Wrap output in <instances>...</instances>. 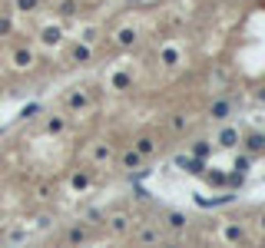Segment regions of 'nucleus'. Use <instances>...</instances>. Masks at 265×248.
<instances>
[{"label": "nucleus", "instance_id": "f257e3e1", "mask_svg": "<svg viewBox=\"0 0 265 248\" xmlns=\"http://www.w3.org/2000/svg\"><path fill=\"white\" fill-rule=\"evenodd\" d=\"M63 109L70 112V116H83V112H90V109H93V96H90V89L73 86L63 96Z\"/></svg>", "mask_w": 265, "mask_h": 248}, {"label": "nucleus", "instance_id": "f03ea898", "mask_svg": "<svg viewBox=\"0 0 265 248\" xmlns=\"http://www.w3.org/2000/svg\"><path fill=\"white\" fill-rule=\"evenodd\" d=\"M159 146H163V143H159V136H156V132H139V136L132 139V149H136V152L143 155V162H149L152 155L159 152Z\"/></svg>", "mask_w": 265, "mask_h": 248}, {"label": "nucleus", "instance_id": "7ed1b4c3", "mask_svg": "<svg viewBox=\"0 0 265 248\" xmlns=\"http://www.w3.org/2000/svg\"><path fill=\"white\" fill-rule=\"evenodd\" d=\"M113 159H116V149H113V143L100 139V143H93V146H90V162H93V166H109Z\"/></svg>", "mask_w": 265, "mask_h": 248}, {"label": "nucleus", "instance_id": "20e7f679", "mask_svg": "<svg viewBox=\"0 0 265 248\" xmlns=\"http://www.w3.org/2000/svg\"><path fill=\"white\" fill-rule=\"evenodd\" d=\"M172 162H176V169H183V172H189V175H206V169H209V162H202L189 152H179Z\"/></svg>", "mask_w": 265, "mask_h": 248}, {"label": "nucleus", "instance_id": "39448f33", "mask_svg": "<svg viewBox=\"0 0 265 248\" xmlns=\"http://www.w3.org/2000/svg\"><path fill=\"white\" fill-rule=\"evenodd\" d=\"M63 242H67V248H80V245H86V242H90V225H86V222H73V225L67 229Z\"/></svg>", "mask_w": 265, "mask_h": 248}, {"label": "nucleus", "instance_id": "423d86ee", "mask_svg": "<svg viewBox=\"0 0 265 248\" xmlns=\"http://www.w3.org/2000/svg\"><path fill=\"white\" fill-rule=\"evenodd\" d=\"M93 60V47L80 43V40H73V43L67 47V63H73V66H83V63Z\"/></svg>", "mask_w": 265, "mask_h": 248}, {"label": "nucleus", "instance_id": "0eeeda50", "mask_svg": "<svg viewBox=\"0 0 265 248\" xmlns=\"http://www.w3.org/2000/svg\"><path fill=\"white\" fill-rule=\"evenodd\" d=\"M229 116H232V99H229V96H215L212 103H209V119H212V123H226Z\"/></svg>", "mask_w": 265, "mask_h": 248}, {"label": "nucleus", "instance_id": "6e6552de", "mask_svg": "<svg viewBox=\"0 0 265 248\" xmlns=\"http://www.w3.org/2000/svg\"><path fill=\"white\" fill-rule=\"evenodd\" d=\"M129 229H132L129 212H113V215L106 218V232H109V235H126Z\"/></svg>", "mask_w": 265, "mask_h": 248}, {"label": "nucleus", "instance_id": "1a4fd4ad", "mask_svg": "<svg viewBox=\"0 0 265 248\" xmlns=\"http://www.w3.org/2000/svg\"><path fill=\"white\" fill-rule=\"evenodd\" d=\"M33 63H37V53H33L30 47H17V50L10 53V66H13V70H30Z\"/></svg>", "mask_w": 265, "mask_h": 248}, {"label": "nucleus", "instance_id": "9d476101", "mask_svg": "<svg viewBox=\"0 0 265 248\" xmlns=\"http://www.w3.org/2000/svg\"><path fill=\"white\" fill-rule=\"evenodd\" d=\"M116 162H120V169H123V172H139V169H143V155H139L136 152V149H123V152H120V159H116Z\"/></svg>", "mask_w": 265, "mask_h": 248}, {"label": "nucleus", "instance_id": "9b49d317", "mask_svg": "<svg viewBox=\"0 0 265 248\" xmlns=\"http://www.w3.org/2000/svg\"><path fill=\"white\" fill-rule=\"evenodd\" d=\"M136 40H139L136 27H120L116 37H113V43H116V50H132V47H136Z\"/></svg>", "mask_w": 265, "mask_h": 248}, {"label": "nucleus", "instance_id": "f8f14e48", "mask_svg": "<svg viewBox=\"0 0 265 248\" xmlns=\"http://www.w3.org/2000/svg\"><path fill=\"white\" fill-rule=\"evenodd\" d=\"M90 186H93V169H76V172H70V189H73V192H86Z\"/></svg>", "mask_w": 265, "mask_h": 248}, {"label": "nucleus", "instance_id": "ddd939ff", "mask_svg": "<svg viewBox=\"0 0 265 248\" xmlns=\"http://www.w3.org/2000/svg\"><path fill=\"white\" fill-rule=\"evenodd\" d=\"M159 63H163L166 70H176L179 63H183V50L172 47V43H166L163 50H159Z\"/></svg>", "mask_w": 265, "mask_h": 248}, {"label": "nucleus", "instance_id": "4468645a", "mask_svg": "<svg viewBox=\"0 0 265 248\" xmlns=\"http://www.w3.org/2000/svg\"><path fill=\"white\" fill-rule=\"evenodd\" d=\"M136 242L143 245V248H149V245H156L159 242V225H152V222H146V225H139L136 229Z\"/></svg>", "mask_w": 265, "mask_h": 248}, {"label": "nucleus", "instance_id": "2eb2a0df", "mask_svg": "<svg viewBox=\"0 0 265 248\" xmlns=\"http://www.w3.org/2000/svg\"><path fill=\"white\" fill-rule=\"evenodd\" d=\"M239 146H246V152L255 159V155L265 152V136H262V132H249L246 139H239Z\"/></svg>", "mask_w": 265, "mask_h": 248}, {"label": "nucleus", "instance_id": "dca6fc26", "mask_svg": "<svg viewBox=\"0 0 265 248\" xmlns=\"http://www.w3.org/2000/svg\"><path fill=\"white\" fill-rule=\"evenodd\" d=\"M40 43L43 47H60L63 43V30H60L57 24H47L43 30H40Z\"/></svg>", "mask_w": 265, "mask_h": 248}, {"label": "nucleus", "instance_id": "f3484780", "mask_svg": "<svg viewBox=\"0 0 265 248\" xmlns=\"http://www.w3.org/2000/svg\"><path fill=\"white\" fill-rule=\"evenodd\" d=\"M222 238H226L229 245H242L246 242V229H242L239 222H226L222 225Z\"/></svg>", "mask_w": 265, "mask_h": 248}, {"label": "nucleus", "instance_id": "a211bd4d", "mask_svg": "<svg viewBox=\"0 0 265 248\" xmlns=\"http://www.w3.org/2000/svg\"><path fill=\"white\" fill-rule=\"evenodd\" d=\"M239 129H235V126H222V132H219V136H215V143H219L222 149H235V146H239Z\"/></svg>", "mask_w": 265, "mask_h": 248}, {"label": "nucleus", "instance_id": "6ab92c4d", "mask_svg": "<svg viewBox=\"0 0 265 248\" xmlns=\"http://www.w3.org/2000/svg\"><path fill=\"white\" fill-rule=\"evenodd\" d=\"M186 225H189V218H186L183 212H166V229H169V232L183 235V232H186Z\"/></svg>", "mask_w": 265, "mask_h": 248}, {"label": "nucleus", "instance_id": "aec40b11", "mask_svg": "<svg viewBox=\"0 0 265 248\" xmlns=\"http://www.w3.org/2000/svg\"><path fill=\"white\" fill-rule=\"evenodd\" d=\"M232 192H222V195H212V198H206V195H196V205L199 209H215V205H229L232 202Z\"/></svg>", "mask_w": 265, "mask_h": 248}, {"label": "nucleus", "instance_id": "412c9836", "mask_svg": "<svg viewBox=\"0 0 265 248\" xmlns=\"http://www.w3.org/2000/svg\"><path fill=\"white\" fill-rule=\"evenodd\" d=\"M43 129L50 132V136H63V132H67V116H60V112H53V116H47Z\"/></svg>", "mask_w": 265, "mask_h": 248}, {"label": "nucleus", "instance_id": "4be33fe9", "mask_svg": "<svg viewBox=\"0 0 265 248\" xmlns=\"http://www.w3.org/2000/svg\"><path fill=\"white\" fill-rule=\"evenodd\" d=\"M53 10H57L60 17H76V13H80V0H57Z\"/></svg>", "mask_w": 265, "mask_h": 248}, {"label": "nucleus", "instance_id": "5701e85b", "mask_svg": "<svg viewBox=\"0 0 265 248\" xmlns=\"http://www.w3.org/2000/svg\"><path fill=\"white\" fill-rule=\"evenodd\" d=\"M189 155H196V159L206 162L209 155H212V143H209V139H196V143L189 146Z\"/></svg>", "mask_w": 265, "mask_h": 248}, {"label": "nucleus", "instance_id": "b1692460", "mask_svg": "<svg viewBox=\"0 0 265 248\" xmlns=\"http://www.w3.org/2000/svg\"><path fill=\"white\" fill-rule=\"evenodd\" d=\"M202 179H206L209 186H215V189H229V172H222V169H212V172H206Z\"/></svg>", "mask_w": 265, "mask_h": 248}, {"label": "nucleus", "instance_id": "393cba45", "mask_svg": "<svg viewBox=\"0 0 265 248\" xmlns=\"http://www.w3.org/2000/svg\"><path fill=\"white\" fill-rule=\"evenodd\" d=\"M37 198H43V202H50V198H57V186H53L50 179L37 182Z\"/></svg>", "mask_w": 265, "mask_h": 248}, {"label": "nucleus", "instance_id": "a878e982", "mask_svg": "<svg viewBox=\"0 0 265 248\" xmlns=\"http://www.w3.org/2000/svg\"><path fill=\"white\" fill-rule=\"evenodd\" d=\"M109 86H113V89H129V86H132V76L126 73V70H120V73H113Z\"/></svg>", "mask_w": 265, "mask_h": 248}, {"label": "nucleus", "instance_id": "bb28decb", "mask_svg": "<svg viewBox=\"0 0 265 248\" xmlns=\"http://www.w3.org/2000/svg\"><path fill=\"white\" fill-rule=\"evenodd\" d=\"M249 169H252V155L249 152H242V155H235V162H232V172H239V175H246Z\"/></svg>", "mask_w": 265, "mask_h": 248}, {"label": "nucleus", "instance_id": "cd10ccee", "mask_svg": "<svg viewBox=\"0 0 265 248\" xmlns=\"http://www.w3.org/2000/svg\"><path fill=\"white\" fill-rule=\"evenodd\" d=\"M186 126H189V119H186L183 112H172L169 116V129L172 132H186Z\"/></svg>", "mask_w": 265, "mask_h": 248}, {"label": "nucleus", "instance_id": "c85d7f7f", "mask_svg": "<svg viewBox=\"0 0 265 248\" xmlns=\"http://www.w3.org/2000/svg\"><path fill=\"white\" fill-rule=\"evenodd\" d=\"M96 40H100V30H96V27H86V30L80 33V43H86V47H93Z\"/></svg>", "mask_w": 265, "mask_h": 248}, {"label": "nucleus", "instance_id": "c756f323", "mask_svg": "<svg viewBox=\"0 0 265 248\" xmlns=\"http://www.w3.org/2000/svg\"><path fill=\"white\" fill-rule=\"evenodd\" d=\"M13 7H17L20 13H33L40 7V0H13Z\"/></svg>", "mask_w": 265, "mask_h": 248}, {"label": "nucleus", "instance_id": "7c9ffc66", "mask_svg": "<svg viewBox=\"0 0 265 248\" xmlns=\"http://www.w3.org/2000/svg\"><path fill=\"white\" fill-rule=\"evenodd\" d=\"M10 33H13V20L7 17V13H0V40L10 37Z\"/></svg>", "mask_w": 265, "mask_h": 248}, {"label": "nucleus", "instance_id": "2f4dec72", "mask_svg": "<svg viewBox=\"0 0 265 248\" xmlns=\"http://www.w3.org/2000/svg\"><path fill=\"white\" fill-rule=\"evenodd\" d=\"M40 112V103H27L24 109H20V119H33Z\"/></svg>", "mask_w": 265, "mask_h": 248}, {"label": "nucleus", "instance_id": "473e14b6", "mask_svg": "<svg viewBox=\"0 0 265 248\" xmlns=\"http://www.w3.org/2000/svg\"><path fill=\"white\" fill-rule=\"evenodd\" d=\"M86 218H90L86 225H96V222H103V212H100V209H90V215H86Z\"/></svg>", "mask_w": 265, "mask_h": 248}, {"label": "nucleus", "instance_id": "72a5a7b5", "mask_svg": "<svg viewBox=\"0 0 265 248\" xmlns=\"http://www.w3.org/2000/svg\"><path fill=\"white\" fill-rule=\"evenodd\" d=\"M24 238H27L24 229H13V232H10V242H24Z\"/></svg>", "mask_w": 265, "mask_h": 248}, {"label": "nucleus", "instance_id": "f704fd0d", "mask_svg": "<svg viewBox=\"0 0 265 248\" xmlns=\"http://www.w3.org/2000/svg\"><path fill=\"white\" fill-rule=\"evenodd\" d=\"M132 195H136L139 202H146V198H149V192H146V189H132Z\"/></svg>", "mask_w": 265, "mask_h": 248}, {"label": "nucleus", "instance_id": "c9c22d12", "mask_svg": "<svg viewBox=\"0 0 265 248\" xmlns=\"http://www.w3.org/2000/svg\"><path fill=\"white\" fill-rule=\"evenodd\" d=\"M255 99H259V103H265V86L259 89V93H255Z\"/></svg>", "mask_w": 265, "mask_h": 248}, {"label": "nucleus", "instance_id": "e433bc0d", "mask_svg": "<svg viewBox=\"0 0 265 248\" xmlns=\"http://www.w3.org/2000/svg\"><path fill=\"white\" fill-rule=\"evenodd\" d=\"M159 248H183V245H176V242H166V245H159Z\"/></svg>", "mask_w": 265, "mask_h": 248}, {"label": "nucleus", "instance_id": "4c0bfd02", "mask_svg": "<svg viewBox=\"0 0 265 248\" xmlns=\"http://www.w3.org/2000/svg\"><path fill=\"white\" fill-rule=\"evenodd\" d=\"M259 229L265 232V212H262V215H259Z\"/></svg>", "mask_w": 265, "mask_h": 248}, {"label": "nucleus", "instance_id": "58836bf2", "mask_svg": "<svg viewBox=\"0 0 265 248\" xmlns=\"http://www.w3.org/2000/svg\"><path fill=\"white\" fill-rule=\"evenodd\" d=\"M262 136H265V132H262Z\"/></svg>", "mask_w": 265, "mask_h": 248}, {"label": "nucleus", "instance_id": "ea45409f", "mask_svg": "<svg viewBox=\"0 0 265 248\" xmlns=\"http://www.w3.org/2000/svg\"><path fill=\"white\" fill-rule=\"evenodd\" d=\"M80 4H83V0H80Z\"/></svg>", "mask_w": 265, "mask_h": 248}]
</instances>
